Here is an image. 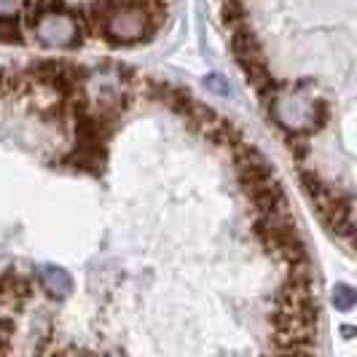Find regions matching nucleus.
<instances>
[{"label": "nucleus", "instance_id": "nucleus-17", "mask_svg": "<svg viewBox=\"0 0 357 357\" xmlns=\"http://www.w3.org/2000/svg\"><path fill=\"white\" fill-rule=\"evenodd\" d=\"M40 6L46 8V14H49V17H54V14H65V11H68L65 0H40Z\"/></svg>", "mask_w": 357, "mask_h": 357}, {"label": "nucleus", "instance_id": "nucleus-9", "mask_svg": "<svg viewBox=\"0 0 357 357\" xmlns=\"http://www.w3.org/2000/svg\"><path fill=\"white\" fill-rule=\"evenodd\" d=\"M301 188H304V194L312 202H314V207L320 210L325 207L328 202H333V199L341 194L339 185H331L328 180H322L314 169H301Z\"/></svg>", "mask_w": 357, "mask_h": 357}, {"label": "nucleus", "instance_id": "nucleus-12", "mask_svg": "<svg viewBox=\"0 0 357 357\" xmlns=\"http://www.w3.org/2000/svg\"><path fill=\"white\" fill-rule=\"evenodd\" d=\"M328 119H331V110H328V102L325 100H314V105H312V113H309V124H306L304 135H317L325 129L328 124Z\"/></svg>", "mask_w": 357, "mask_h": 357}, {"label": "nucleus", "instance_id": "nucleus-13", "mask_svg": "<svg viewBox=\"0 0 357 357\" xmlns=\"http://www.w3.org/2000/svg\"><path fill=\"white\" fill-rule=\"evenodd\" d=\"M172 86H175V84L161 81V78H145V81H143L145 97H148L151 102H159V105H167V97H169Z\"/></svg>", "mask_w": 357, "mask_h": 357}, {"label": "nucleus", "instance_id": "nucleus-3", "mask_svg": "<svg viewBox=\"0 0 357 357\" xmlns=\"http://www.w3.org/2000/svg\"><path fill=\"white\" fill-rule=\"evenodd\" d=\"M352 207H355V202H352V194H347V191H341L333 202H328L325 207H320V215H322V220H325V226L331 229V234H336L344 242H349L352 234H355Z\"/></svg>", "mask_w": 357, "mask_h": 357}, {"label": "nucleus", "instance_id": "nucleus-15", "mask_svg": "<svg viewBox=\"0 0 357 357\" xmlns=\"http://www.w3.org/2000/svg\"><path fill=\"white\" fill-rule=\"evenodd\" d=\"M14 331H17L14 320H8V317L0 320V355H6V352L11 349V336H14Z\"/></svg>", "mask_w": 357, "mask_h": 357}, {"label": "nucleus", "instance_id": "nucleus-5", "mask_svg": "<svg viewBox=\"0 0 357 357\" xmlns=\"http://www.w3.org/2000/svg\"><path fill=\"white\" fill-rule=\"evenodd\" d=\"M248 197H250L252 213L255 215L287 213V197H285V191H282V185L277 183V178L264 183V185H258Z\"/></svg>", "mask_w": 357, "mask_h": 357}, {"label": "nucleus", "instance_id": "nucleus-10", "mask_svg": "<svg viewBox=\"0 0 357 357\" xmlns=\"http://www.w3.org/2000/svg\"><path fill=\"white\" fill-rule=\"evenodd\" d=\"M38 113H40V119H43V124H54V126H62L68 119L73 116L70 110V100H65V97H54L49 100L46 105L38 107Z\"/></svg>", "mask_w": 357, "mask_h": 357}, {"label": "nucleus", "instance_id": "nucleus-6", "mask_svg": "<svg viewBox=\"0 0 357 357\" xmlns=\"http://www.w3.org/2000/svg\"><path fill=\"white\" fill-rule=\"evenodd\" d=\"M33 296V282L27 277H22L17 271H3L0 274V306H19L24 304Z\"/></svg>", "mask_w": 357, "mask_h": 357}, {"label": "nucleus", "instance_id": "nucleus-2", "mask_svg": "<svg viewBox=\"0 0 357 357\" xmlns=\"http://www.w3.org/2000/svg\"><path fill=\"white\" fill-rule=\"evenodd\" d=\"M234 169H236V180H239V185H242L245 194H250L258 185L274 180V167L250 143H242L234 151Z\"/></svg>", "mask_w": 357, "mask_h": 357}, {"label": "nucleus", "instance_id": "nucleus-7", "mask_svg": "<svg viewBox=\"0 0 357 357\" xmlns=\"http://www.w3.org/2000/svg\"><path fill=\"white\" fill-rule=\"evenodd\" d=\"M229 43H231V52H234L236 65L250 62V59H261V56H264V46H261V40H258V36L252 33V27L248 24V22L239 24V27H231Z\"/></svg>", "mask_w": 357, "mask_h": 357}, {"label": "nucleus", "instance_id": "nucleus-16", "mask_svg": "<svg viewBox=\"0 0 357 357\" xmlns=\"http://www.w3.org/2000/svg\"><path fill=\"white\" fill-rule=\"evenodd\" d=\"M333 301H336L339 309H349V306L355 304V290H352L349 285H336V290H333Z\"/></svg>", "mask_w": 357, "mask_h": 357}, {"label": "nucleus", "instance_id": "nucleus-11", "mask_svg": "<svg viewBox=\"0 0 357 357\" xmlns=\"http://www.w3.org/2000/svg\"><path fill=\"white\" fill-rule=\"evenodd\" d=\"M220 17H223V24L231 30L248 22V8L242 0H220Z\"/></svg>", "mask_w": 357, "mask_h": 357}, {"label": "nucleus", "instance_id": "nucleus-14", "mask_svg": "<svg viewBox=\"0 0 357 357\" xmlns=\"http://www.w3.org/2000/svg\"><path fill=\"white\" fill-rule=\"evenodd\" d=\"M0 43H22L17 19L8 14H0Z\"/></svg>", "mask_w": 357, "mask_h": 357}, {"label": "nucleus", "instance_id": "nucleus-4", "mask_svg": "<svg viewBox=\"0 0 357 357\" xmlns=\"http://www.w3.org/2000/svg\"><path fill=\"white\" fill-rule=\"evenodd\" d=\"M202 137L213 145V148L231 151V153L242 143H248V140H245V132L234 124L231 119H223V116H215L213 121L202 129Z\"/></svg>", "mask_w": 357, "mask_h": 357}, {"label": "nucleus", "instance_id": "nucleus-8", "mask_svg": "<svg viewBox=\"0 0 357 357\" xmlns=\"http://www.w3.org/2000/svg\"><path fill=\"white\" fill-rule=\"evenodd\" d=\"M107 161V148H100V145H78L73 148L70 153L62 159V164H68L73 169H81V172H100L102 164Z\"/></svg>", "mask_w": 357, "mask_h": 357}, {"label": "nucleus", "instance_id": "nucleus-1", "mask_svg": "<svg viewBox=\"0 0 357 357\" xmlns=\"http://www.w3.org/2000/svg\"><path fill=\"white\" fill-rule=\"evenodd\" d=\"M252 236L264 245L268 255H277L285 245L298 239V223L290 218V213H266L252 218Z\"/></svg>", "mask_w": 357, "mask_h": 357}]
</instances>
